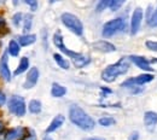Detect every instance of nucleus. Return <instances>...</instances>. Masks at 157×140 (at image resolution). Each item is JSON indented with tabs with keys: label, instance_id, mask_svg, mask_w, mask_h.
Listing matches in <instances>:
<instances>
[{
	"label": "nucleus",
	"instance_id": "nucleus-3",
	"mask_svg": "<svg viewBox=\"0 0 157 140\" xmlns=\"http://www.w3.org/2000/svg\"><path fill=\"white\" fill-rule=\"evenodd\" d=\"M53 44L58 47L64 55H67L68 57H70V58L73 59L74 65H75L76 68H83L85 65H87V64L90 63V58H88V57H86V56H83V55H81V53H78V52L70 51L69 48H67V46H65L64 42H63V38H62V35H60L59 33H56V34L53 35Z\"/></svg>",
	"mask_w": 157,
	"mask_h": 140
},
{
	"label": "nucleus",
	"instance_id": "nucleus-13",
	"mask_svg": "<svg viewBox=\"0 0 157 140\" xmlns=\"http://www.w3.org/2000/svg\"><path fill=\"white\" fill-rule=\"evenodd\" d=\"M129 60H131V62H133L138 68H140V69H143V70H146V71H151V70H152V68L150 66L149 60L146 59V58H144V57L131 56V57H129Z\"/></svg>",
	"mask_w": 157,
	"mask_h": 140
},
{
	"label": "nucleus",
	"instance_id": "nucleus-31",
	"mask_svg": "<svg viewBox=\"0 0 157 140\" xmlns=\"http://www.w3.org/2000/svg\"><path fill=\"white\" fill-rule=\"evenodd\" d=\"M5 101H6V97H5L4 92L0 91V106H2V105L5 104Z\"/></svg>",
	"mask_w": 157,
	"mask_h": 140
},
{
	"label": "nucleus",
	"instance_id": "nucleus-11",
	"mask_svg": "<svg viewBox=\"0 0 157 140\" xmlns=\"http://www.w3.org/2000/svg\"><path fill=\"white\" fill-rule=\"evenodd\" d=\"M92 47L96 50V51H99V52H104V53H108V52H114L116 48L113 44L108 42V41L100 40L97 41L94 44H92Z\"/></svg>",
	"mask_w": 157,
	"mask_h": 140
},
{
	"label": "nucleus",
	"instance_id": "nucleus-8",
	"mask_svg": "<svg viewBox=\"0 0 157 140\" xmlns=\"http://www.w3.org/2000/svg\"><path fill=\"white\" fill-rule=\"evenodd\" d=\"M0 75L5 81L11 80V71L9 69V58H7V52H4L0 59Z\"/></svg>",
	"mask_w": 157,
	"mask_h": 140
},
{
	"label": "nucleus",
	"instance_id": "nucleus-19",
	"mask_svg": "<svg viewBox=\"0 0 157 140\" xmlns=\"http://www.w3.org/2000/svg\"><path fill=\"white\" fill-rule=\"evenodd\" d=\"M9 53L11 56H13V57H16V56L20 55V45H18L17 41L15 40L10 41V44H9Z\"/></svg>",
	"mask_w": 157,
	"mask_h": 140
},
{
	"label": "nucleus",
	"instance_id": "nucleus-2",
	"mask_svg": "<svg viewBox=\"0 0 157 140\" xmlns=\"http://www.w3.org/2000/svg\"><path fill=\"white\" fill-rule=\"evenodd\" d=\"M129 57H123L118 60L117 63L109 65L106 69L103 70L101 73V79L105 82H113L115 81V79L117 78L118 75H123L128 71L129 69Z\"/></svg>",
	"mask_w": 157,
	"mask_h": 140
},
{
	"label": "nucleus",
	"instance_id": "nucleus-7",
	"mask_svg": "<svg viewBox=\"0 0 157 140\" xmlns=\"http://www.w3.org/2000/svg\"><path fill=\"white\" fill-rule=\"evenodd\" d=\"M141 20H143V11L140 7H137L132 15V20H131V34L134 35L137 34L140 25H141Z\"/></svg>",
	"mask_w": 157,
	"mask_h": 140
},
{
	"label": "nucleus",
	"instance_id": "nucleus-9",
	"mask_svg": "<svg viewBox=\"0 0 157 140\" xmlns=\"http://www.w3.org/2000/svg\"><path fill=\"white\" fill-rule=\"evenodd\" d=\"M154 80V76L150 75V74H143V75H139L134 79H131V80H127L126 82L122 83L123 87H132L133 85H144V83H147L150 81Z\"/></svg>",
	"mask_w": 157,
	"mask_h": 140
},
{
	"label": "nucleus",
	"instance_id": "nucleus-28",
	"mask_svg": "<svg viewBox=\"0 0 157 140\" xmlns=\"http://www.w3.org/2000/svg\"><path fill=\"white\" fill-rule=\"evenodd\" d=\"M149 24H150L151 27H157V9H156V11H155V13H154V16L149 21Z\"/></svg>",
	"mask_w": 157,
	"mask_h": 140
},
{
	"label": "nucleus",
	"instance_id": "nucleus-5",
	"mask_svg": "<svg viewBox=\"0 0 157 140\" xmlns=\"http://www.w3.org/2000/svg\"><path fill=\"white\" fill-rule=\"evenodd\" d=\"M124 28H126V21L123 20V18H121V17H118V18H115V20L113 21H109V22H106L104 24V27H103V35L106 36V38L113 36L116 33L123 30Z\"/></svg>",
	"mask_w": 157,
	"mask_h": 140
},
{
	"label": "nucleus",
	"instance_id": "nucleus-25",
	"mask_svg": "<svg viewBox=\"0 0 157 140\" xmlns=\"http://www.w3.org/2000/svg\"><path fill=\"white\" fill-rule=\"evenodd\" d=\"M21 21H22V13H21V12H17L16 15H13V17H12V23H13L16 27L20 25Z\"/></svg>",
	"mask_w": 157,
	"mask_h": 140
},
{
	"label": "nucleus",
	"instance_id": "nucleus-15",
	"mask_svg": "<svg viewBox=\"0 0 157 140\" xmlns=\"http://www.w3.org/2000/svg\"><path fill=\"white\" fill-rule=\"evenodd\" d=\"M65 93H67L65 87H63L62 85H59L57 82L52 83V88H51V94H52V97H55V98H60V97H63Z\"/></svg>",
	"mask_w": 157,
	"mask_h": 140
},
{
	"label": "nucleus",
	"instance_id": "nucleus-35",
	"mask_svg": "<svg viewBox=\"0 0 157 140\" xmlns=\"http://www.w3.org/2000/svg\"><path fill=\"white\" fill-rule=\"evenodd\" d=\"M44 140H52V139H51L50 137H45V138H44Z\"/></svg>",
	"mask_w": 157,
	"mask_h": 140
},
{
	"label": "nucleus",
	"instance_id": "nucleus-27",
	"mask_svg": "<svg viewBox=\"0 0 157 140\" xmlns=\"http://www.w3.org/2000/svg\"><path fill=\"white\" fill-rule=\"evenodd\" d=\"M109 2H110V1H100V2L98 4V6H97V12L103 11L106 6H109Z\"/></svg>",
	"mask_w": 157,
	"mask_h": 140
},
{
	"label": "nucleus",
	"instance_id": "nucleus-26",
	"mask_svg": "<svg viewBox=\"0 0 157 140\" xmlns=\"http://www.w3.org/2000/svg\"><path fill=\"white\" fill-rule=\"evenodd\" d=\"M145 45H146V47H147L149 50L157 52V41H146Z\"/></svg>",
	"mask_w": 157,
	"mask_h": 140
},
{
	"label": "nucleus",
	"instance_id": "nucleus-14",
	"mask_svg": "<svg viewBox=\"0 0 157 140\" xmlns=\"http://www.w3.org/2000/svg\"><path fill=\"white\" fill-rule=\"evenodd\" d=\"M63 123H64V116H62V115H57V116L53 119V121L51 122V124L47 127L46 132H47V133H52V132L57 131Z\"/></svg>",
	"mask_w": 157,
	"mask_h": 140
},
{
	"label": "nucleus",
	"instance_id": "nucleus-36",
	"mask_svg": "<svg viewBox=\"0 0 157 140\" xmlns=\"http://www.w3.org/2000/svg\"><path fill=\"white\" fill-rule=\"evenodd\" d=\"M90 140H99V139H90Z\"/></svg>",
	"mask_w": 157,
	"mask_h": 140
},
{
	"label": "nucleus",
	"instance_id": "nucleus-17",
	"mask_svg": "<svg viewBox=\"0 0 157 140\" xmlns=\"http://www.w3.org/2000/svg\"><path fill=\"white\" fill-rule=\"evenodd\" d=\"M36 40V36L35 35H32V34H27V35H22L18 38L21 46H29L32 45L33 42H35Z\"/></svg>",
	"mask_w": 157,
	"mask_h": 140
},
{
	"label": "nucleus",
	"instance_id": "nucleus-33",
	"mask_svg": "<svg viewBox=\"0 0 157 140\" xmlns=\"http://www.w3.org/2000/svg\"><path fill=\"white\" fill-rule=\"evenodd\" d=\"M0 29H6L5 28V20L0 16Z\"/></svg>",
	"mask_w": 157,
	"mask_h": 140
},
{
	"label": "nucleus",
	"instance_id": "nucleus-18",
	"mask_svg": "<svg viewBox=\"0 0 157 140\" xmlns=\"http://www.w3.org/2000/svg\"><path fill=\"white\" fill-rule=\"evenodd\" d=\"M28 66H29V59L27 58V57H23L20 62V65H18V68L15 70V75H20L22 73H24L27 69H28Z\"/></svg>",
	"mask_w": 157,
	"mask_h": 140
},
{
	"label": "nucleus",
	"instance_id": "nucleus-23",
	"mask_svg": "<svg viewBox=\"0 0 157 140\" xmlns=\"http://www.w3.org/2000/svg\"><path fill=\"white\" fill-rule=\"evenodd\" d=\"M122 5H123V1H121V0H111V1L109 2V7H110L113 11L118 10Z\"/></svg>",
	"mask_w": 157,
	"mask_h": 140
},
{
	"label": "nucleus",
	"instance_id": "nucleus-12",
	"mask_svg": "<svg viewBox=\"0 0 157 140\" xmlns=\"http://www.w3.org/2000/svg\"><path fill=\"white\" fill-rule=\"evenodd\" d=\"M144 123H145L147 131H154L155 127H156V124H157V114L156 112H154V111H147V112H145Z\"/></svg>",
	"mask_w": 157,
	"mask_h": 140
},
{
	"label": "nucleus",
	"instance_id": "nucleus-30",
	"mask_svg": "<svg viewBox=\"0 0 157 140\" xmlns=\"http://www.w3.org/2000/svg\"><path fill=\"white\" fill-rule=\"evenodd\" d=\"M25 4L30 5V7H32V10H33V11H34V10H36V7H38V2H36V1H32V0H25Z\"/></svg>",
	"mask_w": 157,
	"mask_h": 140
},
{
	"label": "nucleus",
	"instance_id": "nucleus-6",
	"mask_svg": "<svg viewBox=\"0 0 157 140\" xmlns=\"http://www.w3.org/2000/svg\"><path fill=\"white\" fill-rule=\"evenodd\" d=\"M9 110L16 116H23L25 114V103L20 96H13L9 100Z\"/></svg>",
	"mask_w": 157,
	"mask_h": 140
},
{
	"label": "nucleus",
	"instance_id": "nucleus-32",
	"mask_svg": "<svg viewBox=\"0 0 157 140\" xmlns=\"http://www.w3.org/2000/svg\"><path fill=\"white\" fill-rule=\"evenodd\" d=\"M138 139H139V133L138 132H133L131 134V137L128 138V140H138Z\"/></svg>",
	"mask_w": 157,
	"mask_h": 140
},
{
	"label": "nucleus",
	"instance_id": "nucleus-10",
	"mask_svg": "<svg viewBox=\"0 0 157 140\" xmlns=\"http://www.w3.org/2000/svg\"><path fill=\"white\" fill-rule=\"evenodd\" d=\"M38 79H39V70L38 68H32L29 71H28V75H27V80L24 82V88L29 89L32 87H34L38 82Z\"/></svg>",
	"mask_w": 157,
	"mask_h": 140
},
{
	"label": "nucleus",
	"instance_id": "nucleus-24",
	"mask_svg": "<svg viewBox=\"0 0 157 140\" xmlns=\"http://www.w3.org/2000/svg\"><path fill=\"white\" fill-rule=\"evenodd\" d=\"M99 123H100L101 126H104V127H109V126H111V124L115 123V120H114L113 117H101V119L99 120Z\"/></svg>",
	"mask_w": 157,
	"mask_h": 140
},
{
	"label": "nucleus",
	"instance_id": "nucleus-1",
	"mask_svg": "<svg viewBox=\"0 0 157 140\" xmlns=\"http://www.w3.org/2000/svg\"><path fill=\"white\" fill-rule=\"evenodd\" d=\"M69 119L75 126H78V128H81L83 131H91L94 127V121L78 105H71L70 106Z\"/></svg>",
	"mask_w": 157,
	"mask_h": 140
},
{
	"label": "nucleus",
	"instance_id": "nucleus-20",
	"mask_svg": "<svg viewBox=\"0 0 157 140\" xmlns=\"http://www.w3.org/2000/svg\"><path fill=\"white\" fill-rule=\"evenodd\" d=\"M29 111L32 114H39L40 111H41V103H40L39 100L34 99L29 103Z\"/></svg>",
	"mask_w": 157,
	"mask_h": 140
},
{
	"label": "nucleus",
	"instance_id": "nucleus-21",
	"mask_svg": "<svg viewBox=\"0 0 157 140\" xmlns=\"http://www.w3.org/2000/svg\"><path fill=\"white\" fill-rule=\"evenodd\" d=\"M53 58H55V60L57 62V64H58L60 68H63V69H69V62L67 59H64L60 55L55 53V55H53Z\"/></svg>",
	"mask_w": 157,
	"mask_h": 140
},
{
	"label": "nucleus",
	"instance_id": "nucleus-16",
	"mask_svg": "<svg viewBox=\"0 0 157 140\" xmlns=\"http://www.w3.org/2000/svg\"><path fill=\"white\" fill-rule=\"evenodd\" d=\"M24 133V129L23 128H15V129H11L6 133V137L5 139L6 140H16L17 138H20L23 135Z\"/></svg>",
	"mask_w": 157,
	"mask_h": 140
},
{
	"label": "nucleus",
	"instance_id": "nucleus-4",
	"mask_svg": "<svg viewBox=\"0 0 157 140\" xmlns=\"http://www.w3.org/2000/svg\"><path fill=\"white\" fill-rule=\"evenodd\" d=\"M60 18H62V22L64 23V25L68 29H70L73 33H75L78 36L82 35V33H83V25H82L81 21L78 20L75 15H71V13L65 12V13L62 15Z\"/></svg>",
	"mask_w": 157,
	"mask_h": 140
},
{
	"label": "nucleus",
	"instance_id": "nucleus-22",
	"mask_svg": "<svg viewBox=\"0 0 157 140\" xmlns=\"http://www.w3.org/2000/svg\"><path fill=\"white\" fill-rule=\"evenodd\" d=\"M32 23H33V16L30 13L25 15L24 17V25H23V30L24 32H29L32 28Z\"/></svg>",
	"mask_w": 157,
	"mask_h": 140
},
{
	"label": "nucleus",
	"instance_id": "nucleus-29",
	"mask_svg": "<svg viewBox=\"0 0 157 140\" xmlns=\"http://www.w3.org/2000/svg\"><path fill=\"white\" fill-rule=\"evenodd\" d=\"M28 132H29V134H27V135L24 137V139H23V140H36L35 133H34L32 129H28Z\"/></svg>",
	"mask_w": 157,
	"mask_h": 140
},
{
	"label": "nucleus",
	"instance_id": "nucleus-34",
	"mask_svg": "<svg viewBox=\"0 0 157 140\" xmlns=\"http://www.w3.org/2000/svg\"><path fill=\"white\" fill-rule=\"evenodd\" d=\"M2 128H4V123L0 121V133H1V131H2Z\"/></svg>",
	"mask_w": 157,
	"mask_h": 140
}]
</instances>
